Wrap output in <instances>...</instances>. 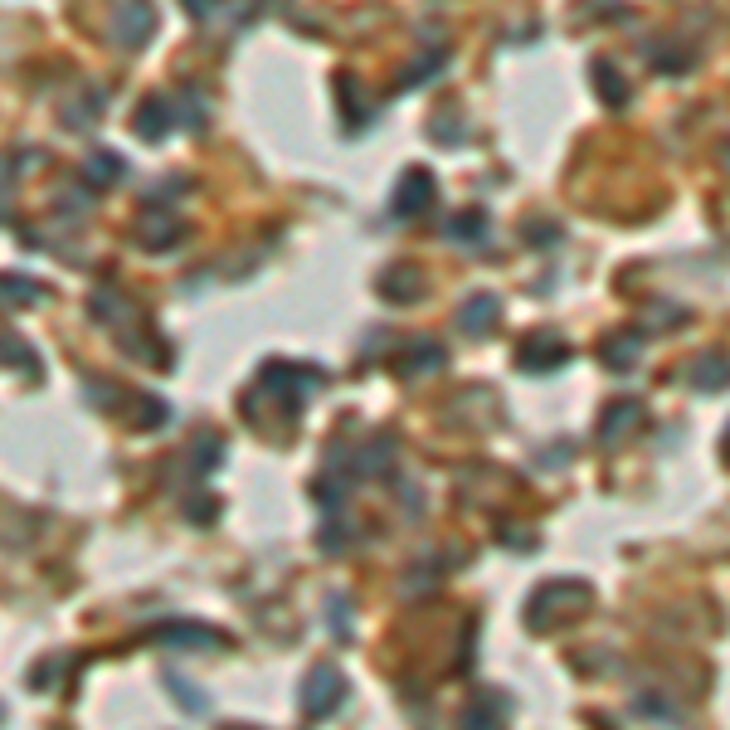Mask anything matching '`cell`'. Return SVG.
I'll return each mask as SVG.
<instances>
[{
	"label": "cell",
	"instance_id": "18",
	"mask_svg": "<svg viewBox=\"0 0 730 730\" xmlns=\"http://www.w3.org/2000/svg\"><path fill=\"white\" fill-rule=\"evenodd\" d=\"M434 365H443V346H438V341H414V346L404 351V370H409V375L434 370Z\"/></svg>",
	"mask_w": 730,
	"mask_h": 730
},
{
	"label": "cell",
	"instance_id": "12",
	"mask_svg": "<svg viewBox=\"0 0 730 730\" xmlns=\"http://www.w3.org/2000/svg\"><path fill=\"white\" fill-rule=\"evenodd\" d=\"M44 302V288L20 278V273H0V307H35Z\"/></svg>",
	"mask_w": 730,
	"mask_h": 730
},
{
	"label": "cell",
	"instance_id": "16",
	"mask_svg": "<svg viewBox=\"0 0 730 730\" xmlns=\"http://www.w3.org/2000/svg\"><path fill=\"white\" fill-rule=\"evenodd\" d=\"M443 234L448 239H482L487 234V210H463V215H453L448 224H443Z\"/></svg>",
	"mask_w": 730,
	"mask_h": 730
},
{
	"label": "cell",
	"instance_id": "4",
	"mask_svg": "<svg viewBox=\"0 0 730 730\" xmlns=\"http://www.w3.org/2000/svg\"><path fill=\"white\" fill-rule=\"evenodd\" d=\"M156 643L185 648V653H210V648H224V633L210 628V623H195V619H171L156 628Z\"/></svg>",
	"mask_w": 730,
	"mask_h": 730
},
{
	"label": "cell",
	"instance_id": "1",
	"mask_svg": "<svg viewBox=\"0 0 730 730\" xmlns=\"http://www.w3.org/2000/svg\"><path fill=\"white\" fill-rule=\"evenodd\" d=\"M341 701H346V677H341L336 667H312V672L302 677L297 706H302V716H307V721H327Z\"/></svg>",
	"mask_w": 730,
	"mask_h": 730
},
{
	"label": "cell",
	"instance_id": "7",
	"mask_svg": "<svg viewBox=\"0 0 730 730\" xmlns=\"http://www.w3.org/2000/svg\"><path fill=\"white\" fill-rule=\"evenodd\" d=\"M502 322V297L497 292H473L463 307H458V327L468 336H492V327Z\"/></svg>",
	"mask_w": 730,
	"mask_h": 730
},
{
	"label": "cell",
	"instance_id": "24",
	"mask_svg": "<svg viewBox=\"0 0 730 730\" xmlns=\"http://www.w3.org/2000/svg\"><path fill=\"white\" fill-rule=\"evenodd\" d=\"M312 497H317V502H322V507H327V511H336V507H341V502H346V487H341L336 477H317V487H312Z\"/></svg>",
	"mask_w": 730,
	"mask_h": 730
},
{
	"label": "cell",
	"instance_id": "23",
	"mask_svg": "<svg viewBox=\"0 0 730 730\" xmlns=\"http://www.w3.org/2000/svg\"><path fill=\"white\" fill-rule=\"evenodd\" d=\"M443 64H448L443 54H424V59H414V64H409V69L400 73V83H404V88H409V83H419V78H429V73H438V69H443Z\"/></svg>",
	"mask_w": 730,
	"mask_h": 730
},
{
	"label": "cell",
	"instance_id": "10",
	"mask_svg": "<svg viewBox=\"0 0 730 730\" xmlns=\"http://www.w3.org/2000/svg\"><path fill=\"white\" fill-rule=\"evenodd\" d=\"M599 356H604L609 370H633V361L643 356V341H638L633 331H614V336L599 346Z\"/></svg>",
	"mask_w": 730,
	"mask_h": 730
},
{
	"label": "cell",
	"instance_id": "6",
	"mask_svg": "<svg viewBox=\"0 0 730 730\" xmlns=\"http://www.w3.org/2000/svg\"><path fill=\"white\" fill-rule=\"evenodd\" d=\"M132 239H137L142 249H151V254H161V249H171L176 239H185V224L176 215H166V210H142Z\"/></svg>",
	"mask_w": 730,
	"mask_h": 730
},
{
	"label": "cell",
	"instance_id": "27",
	"mask_svg": "<svg viewBox=\"0 0 730 730\" xmlns=\"http://www.w3.org/2000/svg\"><path fill=\"white\" fill-rule=\"evenodd\" d=\"M331 628L341 643H351V628H346V594H331Z\"/></svg>",
	"mask_w": 730,
	"mask_h": 730
},
{
	"label": "cell",
	"instance_id": "19",
	"mask_svg": "<svg viewBox=\"0 0 730 730\" xmlns=\"http://www.w3.org/2000/svg\"><path fill=\"white\" fill-rule=\"evenodd\" d=\"M171 419V404L156 400V395H142L137 409H132V429H156V424H166Z\"/></svg>",
	"mask_w": 730,
	"mask_h": 730
},
{
	"label": "cell",
	"instance_id": "2",
	"mask_svg": "<svg viewBox=\"0 0 730 730\" xmlns=\"http://www.w3.org/2000/svg\"><path fill=\"white\" fill-rule=\"evenodd\" d=\"M570 361V341L560 336V331H531L521 346H516V365L521 370H531V375H541V370H560V365Z\"/></svg>",
	"mask_w": 730,
	"mask_h": 730
},
{
	"label": "cell",
	"instance_id": "9",
	"mask_svg": "<svg viewBox=\"0 0 730 730\" xmlns=\"http://www.w3.org/2000/svg\"><path fill=\"white\" fill-rule=\"evenodd\" d=\"M638 419H643V404H638V400H614L609 409H604V419H599V443H609V448H614V443H619V438L628 434Z\"/></svg>",
	"mask_w": 730,
	"mask_h": 730
},
{
	"label": "cell",
	"instance_id": "13",
	"mask_svg": "<svg viewBox=\"0 0 730 730\" xmlns=\"http://www.w3.org/2000/svg\"><path fill=\"white\" fill-rule=\"evenodd\" d=\"M633 711H643L653 726H677V730H682V711H677V706H672L662 692H638V696H633Z\"/></svg>",
	"mask_w": 730,
	"mask_h": 730
},
{
	"label": "cell",
	"instance_id": "28",
	"mask_svg": "<svg viewBox=\"0 0 730 730\" xmlns=\"http://www.w3.org/2000/svg\"><path fill=\"white\" fill-rule=\"evenodd\" d=\"M185 5L195 10V20H210V15L219 10V0H185Z\"/></svg>",
	"mask_w": 730,
	"mask_h": 730
},
{
	"label": "cell",
	"instance_id": "14",
	"mask_svg": "<svg viewBox=\"0 0 730 730\" xmlns=\"http://www.w3.org/2000/svg\"><path fill=\"white\" fill-rule=\"evenodd\" d=\"M594 83H599V93H604V103H609V108H623V103H628V83H623V73L614 69V64H609V59H594Z\"/></svg>",
	"mask_w": 730,
	"mask_h": 730
},
{
	"label": "cell",
	"instance_id": "29",
	"mask_svg": "<svg viewBox=\"0 0 730 730\" xmlns=\"http://www.w3.org/2000/svg\"><path fill=\"white\" fill-rule=\"evenodd\" d=\"M224 730H258V726H224Z\"/></svg>",
	"mask_w": 730,
	"mask_h": 730
},
{
	"label": "cell",
	"instance_id": "26",
	"mask_svg": "<svg viewBox=\"0 0 730 730\" xmlns=\"http://www.w3.org/2000/svg\"><path fill=\"white\" fill-rule=\"evenodd\" d=\"M346 536H351V531H346V521H327V526L317 531V546H322V550H341V546H346Z\"/></svg>",
	"mask_w": 730,
	"mask_h": 730
},
{
	"label": "cell",
	"instance_id": "5",
	"mask_svg": "<svg viewBox=\"0 0 730 730\" xmlns=\"http://www.w3.org/2000/svg\"><path fill=\"white\" fill-rule=\"evenodd\" d=\"M156 30V15L146 0H117V15H112V39L127 44V49H142Z\"/></svg>",
	"mask_w": 730,
	"mask_h": 730
},
{
	"label": "cell",
	"instance_id": "15",
	"mask_svg": "<svg viewBox=\"0 0 730 730\" xmlns=\"http://www.w3.org/2000/svg\"><path fill=\"white\" fill-rule=\"evenodd\" d=\"M166 692L176 696L185 711H195V716H205V711H210V696L200 692V687H195V682H190L185 672H166Z\"/></svg>",
	"mask_w": 730,
	"mask_h": 730
},
{
	"label": "cell",
	"instance_id": "17",
	"mask_svg": "<svg viewBox=\"0 0 730 730\" xmlns=\"http://www.w3.org/2000/svg\"><path fill=\"white\" fill-rule=\"evenodd\" d=\"M692 385L701 390V395H706V390L721 395V390H726V361H721V356H701L696 370H692Z\"/></svg>",
	"mask_w": 730,
	"mask_h": 730
},
{
	"label": "cell",
	"instance_id": "3",
	"mask_svg": "<svg viewBox=\"0 0 730 730\" xmlns=\"http://www.w3.org/2000/svg\"><path fill=\"white\" fill-rule=\"evenodd\" d=\"M438 200V181L424 171V166H409L395 185V200H390V215L395 219H419L429 205Z\"/></svg>",
	"mask_w": 730,
	"mask_h": 730
},
{
	"label": "cell",
	"instance_id": "21",
	"mask_svg": "<svg viewBox=\"0 0 730 730\" xmlns=\"http://www.w3.org/2000/svg\"><path fill=\"white\" fill-rule=\"evenodd\" d=\"M458 730H507V716H497L492 706H468L463 716H458Z\"/></svg>",
	"mask_w": 730,
	"mask_h": 730
},
{
	"label": "cell",
	"instance_id": "8",
	"mask_svg": "<svg viewBox=\"0 0 730 730\" xmlns=\"http://www.w3.org/2000/svg\"><path fill=\"white\" fill-rule=\"evenodd\" d=\"M171 127H176V103L166 93H151L142 108H137V132H142L146 142H161V137H171Z\"/></svg>",
	"mask_w": 730,
	"mask_h": 730
},
{
	"label": "cell",
	"instance_id": "20",
	"mask_svg": "<svg viewBox=\"0 0 730 730\" xmlns=\"http://www.w3.org/2000/svg\"><path fill=\"white\" fill-rule=\"evenodd\" d=\"M390 458H395V443H390V438H375L370 448H361V453H356V473H380Z\"/></svg>",
	"mask_w": 730,
	"mask_h": 730
},
{
	"label": "cell",
	"instance_id": "22",
	"mask_svg": "<svg viewBox=\"0 0 730 730\" xmlns=\"http://www.w3.org/2000/svg\"><path fill=\"white\" fill-rule=\"evenodd\" d=\"M98 117H103V93H98V88H93V98H83L78 108H69V112H64V122H69V127H83V122L93 127Z\"/></svg>",
	"mask_w": 730,
	"mask_h": 730
},
{
	"label": "cell",
	"instance_id": "25",
	"mask_svg": "<svg viewBox=\"0 0 730 730\" xmlns=\"http://www.w3.org/2000/svg\"><path fill=\"white\" fill-rule=\"evenodd\" d=\"M190 463H195V473H210L219 463V438H200L195 453H190Z\"/></svg>",
	"mask_w": 730,
	"mask_h": 730
},
{
	"label": "cell",
	"instance_id": "11",
	"mask_svg": "<svg viewBox=\"0 0 730 730\" xmlns=\"http://www.w3.org/2000/svg\"><path fill=\"white\" fill-rule=\"evenodd\" d=\"M122 171H127V161H122L117 151H93V156L83 161V181H93L98 190L117 185V181H122Z\"/></svg>",
	"mask_w": 730,
	"mask_h": 730
}]
</instances>
